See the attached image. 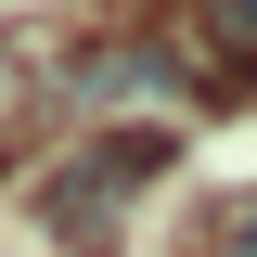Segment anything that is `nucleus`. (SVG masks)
Masks as SVG:
<instances>
[{"label":"nucleus","instance_id":"nucleus-1","mask_svg":"<svg viewBox=\"0 0 257 257\" xmlns=\"http://www.w3.org/2000/svg\"><path fill=\"white\" fill-rule=\"evenodd\" d=\"M219 257H257V206H244V219H231V244H219Z\"/></svg>","mask_w":257,"mask_h":257}]
</instances>
